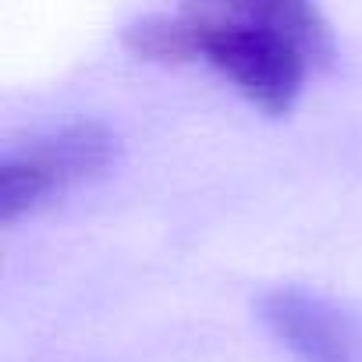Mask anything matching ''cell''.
I'll return each instance as SVG.
<instances>
[{
  "label": "cell",
  "mask_w": 362,
  "mask_h": 362,
  "mask_svg": "<svg viewBox=\"0 0 362 362\" xmlns=\"http://www.w3.org/2000/svg\"><path fill=\"white\" fill-rule=\"evenodd\" d=\"M124 47L142 61H206L270 117H284L309 71L334 57L316 0H181L174 15L132 22Z\"/></svg>",
  "instance_id": "obj_1"
},
{
  "label": "cell",
  "mask_w": 362,
  "mask_h": 362,
  "mask_svg": "<svg viewBox=\"0 0 362 362\" xmlns=\"http://www.w3.org/2000/svg\"><path fill=\"white\" fill-rule=\"evenodd\" d=\"M121 142L100 121H71L36 135L0 160V221L15 224L57 196L103 177L117 163Z\"/></svg>",
  "instance_id": "obj_2"
},
{
  "label": "cell",
  "mask_w": 362,
  "mask_h": 362,
  "mask_svg": "<svg viewBox=\"0 0 362 362\" xmlns=\"http://www.w3.org/2000/svg\"><path fill=\"white\" fill-rule=\"evenodd\" d=\"M256 316L295 362H362V320L316 288H270L256 298Z\"/></svg>",
  "instance_id": "obj_3"
}]
</instances>
